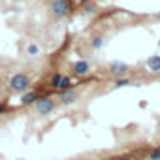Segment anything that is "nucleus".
<instances>
[{"mask_svg":"<svg viewBox=\"0 0 160 160\" xmlns=\"http://www.w3.org/2000/svg\"><path fill=\"white\" fill-rule=\"evenodd\" d=\"M51 12H53V15L55 17H68L70 15V12H72V6H70V2L68 0H53L51 2Z\"/></svg>","mask_w":160,"mask_h":160,"instance_id":"7ed1b4c3","label":"nucleus"},{"mask_svg":"<svg viewBox=\"0 0 160 160\" xmlns=\"http://www.w3.org/2000/svg\"><path fill=\"white\" fill-rule=\"evenodd\" d=\"M36 100H38V92H34V91H27V92H23V96H21V104L23 106H30V104H36Z\"/></svg>","mask_w":160,"mask_h":160,"instance_id":"1a4fd4ad","label":"nucleus"},{"mask_svg":"<svg viewBox=\"0 0 160 160\" xmlns=\"http://www.w3.org/2000/svg\"><path fill=\"white\" fill-rule=\"evenodd\" d=\"M53 89H58V91H66V89H72V79L68 75H62V73H55L51 77V83H49Z\"/></svg>","mask_w":160,"mask_h":160,"instance_id":"20e7f679","label":"nucleus"},{"mask_svg":"<svg viewBox=\"0 0 160 160\" xmlns=\"http://www.w3.org/2000/svg\"><path fill=\"white\" fill-rule=\"evenodd\" d=\"M145 66H147V70L151 73H160V55H151L147 58Z\"/></svg>","mask_w":160,"mask_h":160,"instance_id":"0eeeda50","label":"nucleus"},{"mask_svg":"<svg viewBox=\"0 0 160 160\" xmlns=\"http://www.w3.org/2000/svg\"><path fill=\"white\" fill-rule=\"evenodd\" d=\"M81 2H87V0H81Z\"/></svg>","mask_w":160,"mask_h":160,"instance_id":"f3484780","label":"nucleus"},{"mask_svg":"<svg viewBox=\"0 0 160 160\" xmlns=\"http://www.w3.org/2000/svg\"><path fill=\"white\" fill-rule=\"evenodd\" d=\"M115 160H132V158H128V156H121V158H115Z\"/></svg>","mask_w":160,"mask_h":160,"instance_id":"dca6fc26","label":"nucleus"},{"mask_svg":"<svg viewBox=\"0 0 160 160\" xmlns=\"http://www.w3.org/2000/svg\"><path fill=\"white\" fill-rule=\"evenodd\" d=\"M73 72H75L77 75H85V73L91 72V64H89L87 60H77V62L73 64Z\"/></svg>","mask_w":160,"mask_h":160,"instance_id":"6e6552de","label":"nucleus"},{"mask_svg":"<svg viewBox=\"0 0 160 160\" xmlns=\"http://www.w3.org/2000/svg\"><path fill=\"white\" fill-rule=\"evenodd\" d=\"M104 45V36H94L92 40H91V47L92 49H100Z\"/></svg>","mask_w":160,"mask_h":160,"instance_id":"9b49d317","label":"nucleus"},{"mask_svg":"<svg viewBox=\"0 0 160 160\" xmlns=\"http://www.w3.org/2000/svg\"><path fill=\"white\" fill-rule=\"evenodd\" d=\"M60 104L62 106H70V104H73L75 100H77V92L73 91V89H66V91H62L60 92Z\"/></svg>","mask_w":160,"mask_h":160,"instance_id":"423d86ee","label":"nucleus"},{"mask_svg":"<svg viewBox=\"0 0 160 160\" xmlns=\"http://www.w3.org/2000/svg\"><path fill=\"white\" fill-rule=\"evenodd\" d=\"M108 70H109V73H111V75L124 77V73L128 72V66H126V62H121V60H111V62H109V66H108Z\"/></svg>","mask_w":160,"mask_h":160,"instance_id":"39448f33","label":"nucleus"},{"mask_svg":"<svg viewBox=\"0 0 160 160\" xmlns=\"http://www.w3.org/2000/svg\"><path fill=\"white\" fill-rule=\"evenodd\" d=\"M85 12H87V13H94V8H92V6H87Z\"/></svg>","mask_w":160,"mask_h":160,"instance_id":"4468645a","label":"nucleus"},{"mask_svg":"<svg viewBox=\"0 0 160 160\" xmlns=\"http://www.w3.org/2000/svg\"><path fill=\"white\" fill-rule=\"evenodd\" d=\"M6 113V104H0V115Z\"/></svg>","mask_w":160,"mask_h":160,"instance_id":"2eb2a0df","label":"nucleus"},{"mask_svg":"<svg viewBox=\"0 0 160 160\" xmlns=\"http://www.w3.org/2000/svg\"><path fill=\"white\" fill-rule=\"evenodd\" d=\"M128 85H132V81L128 77H117L115 79V87L117 89H121V87H128Z\"/></svg>","mask_w":160,"mask_h":160,"instance_id":"9d476101","label":"nucleus"},{"mask_svg":"<svg viewBox=\"0 0 160 160\" xmlns=\"http://www.w3.org/2000/svg\"><path fill=\"white\" fill-rule=\"evenodd\" d=\"M10 89L12 91H15V92H27L28 91V87H30V77L27 75V73H23V72H17V73H13L12 77H10Z\"/></svg>","mask_w":160,"mask_h":160,"instance_id":"f257e3e1","label":"nucleus"},{"mask_svg":"<svg viewBox=\"0 0 160 160\" xmlns=\"http://www.w3.org/2000/svg\"><path fill=\"white\" fill-rule=\"evenodd\" d=\"M27 55H30V57H38V55H40V47H38L36 43H28V45H27Z\"/></svg>","mask_w":160,"mask_h":160,"instance_id":"f8f14e48","label":"nucleus"},{"mask_svg":"<svg viewBox=\"0 0 160 160\" xmlns=\"http://www.w3.org/2000/svg\"><path fill=\"white\" fill-rule=\"evenodd\" d=\"M149 158H151V160H158V158H160V147L152 149V151H151V154H149Z\"/></svg>","mask_w":160,"mask_h":160,"instance_id":"ddd939ff","label":"nucleus"},{"mask_svg":"<svg viewBox=\"0 0 160 160\" xmlns=\"http://www.w3.org/2000/svg\"><path fill=\"white\" fill-rule=\"evenodd\" d=\"M0 94H2V89H0Z\"/></svg>","mask_w":160,"mask_h":160,"instance_id":"a211bd4d","label":"nucleus"},{"mask_svg":"<svg viewBox=\"0 0 160 160\" xmlns=\"http://www.w3.org/2000/svg\"><path fill=\"white\" fill-rule=\"evenodd\" d=\"M158 160H160V158H158Z\"/></svg>","mask_w":160,"mask_h":160,"instance_id":"6ab92c4d","label":"nucleus"},{"mask_svg":"<svg viewBox=\"0 0 160 160\" xmlns=\"http://www.w3.org/2000/svg\"><path fill=\"white\" fill-rule=\"evenodd\" d=\"M55 100L53 98H49V96H43V98H38L36 100V104H34V108H36V113L38 115H49V113H53L55 111Z\"/></svg>","mask_w":160,"mask_h":160,"instance_id":"f03ea898","label":"nucleus"}]
</instances>
